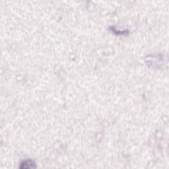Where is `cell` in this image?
<instances>
[{
    "label": "cell",
    "mask_w": 169,
    "mask_h": 169,
    "mask_svg": "<svg viewBox=\"0 0 169 169\" xmlns=\"http://www.w3.org/2000/svg\"><path fill=\"white\" fill-rule=\"evenodd\" d=\"M35 167V163L33 161H31V160H27V161H23L21 163V166H20V168H33Z\"/></svg>",
    "instance_id": "obj_1"
}]
</instances>
